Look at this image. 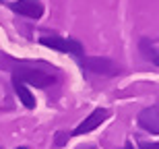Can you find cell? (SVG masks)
Returning <instances> with one entry per match:
<instances>
[{
	"mask_svg": "<svg viewBox=\"0 0 159 149\" xmlns=\"http://www.w3.org/2000/svg\"><path fill=\"white\" fill-rule=\"evenodd\" d=\"M12 81H19V83H29L35 85V87H48L56 81L54 75L43 71H37V68H31L27 64H19L15 71H12Z\"/></svg>",
	"mask_w": 159,
	"mask_h": 149,
	"instance_id": "cell-1",
	"label": "cell"
},
{
	"mask_svg": "<svg viewBox=\"0 0 159 149\" xmlns=\"http://www.w3.org/2000/svg\"><path fill=\"white\" fill-rule=\"evenodd\" d=\"M43 46L52 50H58V52H66L72 54V56H83V46L81 42L72 40V37H60V35H43L39 40Z\"/></svg>",
	"mask_w": 159,
	"mask_h": 149,
	"instance_id": "cell-2",
	"label": "cell"
},
{
	"mask_svg": "<svg viewBox=\"0 0 159 149\" xmlns=\"http://www.w3.org/2000/svg\"><path fill=\"white\" fill-rule=\"evenodd\" d=\"M107 116H110V112H107L106 108H95L93 112L89 114L87 118H85L81 124L72 131V135H75V137H81V135H87V133L95 131V128H97V126H99L101 122L107 118Z\"/></svg>",
	"mask_w": 159,
	"mask_h": 149,
	"instance_id": "cell-3",
	"label": "cell"
},
{
	"mask_svg": "<svg viewBox=\"0 0 159 149\" xmlns=\"http://www.w3.org/2000/svg\"><path fill=\"white\" fill-rule=\"evenodd\" d=\"M83 64L87 66L91 72H97V75H106V77H114V75H118V64L110 58H85L83 60Z\"/></svg>",
	"mask_w": 159,
	"mask_h": 149,
	"instance_id": "cell-4",
	"label": "cell"
},
{
	"mask_svg": "<svg viewBox=\"0 0 159 149\" xmlns=\"http://www.w3.org/2000/svg\"><path fill=\"white\" fill-rule=\"evenodd\" d=\"M136 120H139V126L141 128L153 133V135L159 133V108L157 106H149L145 110H141Z\"/></svg>",
	"mask_w": 159,
	"mask_h": 149,
	"instance_id": "cell-5",
	"label": "cell"
},
{
	"mask_svg": "<svg viewBox=\"0 0 159 149\" xmlns=\"http://www.w3.org/2000/svg\"><path fill=\"white\" fill-rule=\"evenodd\" d=\"M11 8L23 17H29V19H39L43 15V6H41L39 0H17L12 2Z\"/></svg>",
	"mask_w": 159,
	"mask_h": 149,
	"instance_id": "cell-6",
	"label": "cell"
},
{
	"mask_svg": "<svg viewBox=\"0 0 159 149\" xmlns=\"http://www.w3.org/2000/svg\"><path fill=\"white\" fill-rule=\"evenodd\" d=\"M12 85H15V93L19 95V100L23 101L25 108H35V97H33V93H31V91L25 87V83L12 81Z\"/></svg>",
	"mask_w": 159,
	"mask_h": 149,
	"instance_id": "cell-7",
	"label": "cell"
},
{
	"mask_svg": "<svg viewBox=\"0 0 159 149\" xmlns=\"http://www.w3.org/2000/svg\"><path fill=\"white\" fill-rule=\"evenodd\" d=\"M139 48H141V52L145 54V58L151 60L155 66L159 64V58H157V44L153 42V40H141L139 42Z\"/></svg>",
	"mask_w": 159,
	"mask_h": 149,
	"instance_id": "cell-8",
	"label": "cell"
},
{
	"mask_svg": "<svg viewBox=\"0 0 159 149\" xmlns=\"http://www.w3.org/2000/svg\"><path fill=\"white\" fill-rule=\"evenodd\" d=\"M66 137H68L66 133H58V135H56V145H58V147H62V145L66 143Z\"/></svg>",
	"mask_w": 159,
	"mask_h": 149,
	"instance_id": "cell-9",
	"label": "cell"
},
{
	"mask_svg": "<svg viewBox=\"0 0 159 149\" xmlns=\"http://www.w3.org/2000/svg\"><path fill=\"white\" fill-rule=\"evenodd\" d=\"M139 147L141 149H159V143H147V141H143Z\"/></svg>",
	"mask_w": 159,
	"mask_h": 149,
	"instance_id": "cell-10",
	"label": "cell"
},
{
	"mask_svg": "<svg viewBox=\"0 0 159 149\" xmlns=\"http://www.w3.org/2000/svg\"><path fill=\"white\" fill-rule=\"evenodd\" d=\"M122 149H134V147H132V143H130V141H126V145H124Z\"/></svg>",
	"mask_w": 159,
	"mask_h": 149,
	"instance_id": "cell-11",
	"label": "cell"
},
{
	"mask_svg": "<svg viewBox=\"0 0 159 149\" xmlns=\"http://www.w3.org/2000/svg\"><path fill=\"white\" fill-rule=\"evenodd\" d=\"M19 149H27V147H19Z\"/></svg>",
	"mask_w": 159,
	"mask_h": 149,
	"instance_id": "cell-12",
	"label": "cell"
},
{
	"mask_svg": "<svg viewBox=\"0 0 159 149\" xmlns=\"http://www.w3.org/2000/svg\"><path fill=\"white\" fill-rule=\"evenodd\" d=\"M85 149H87V147H85ZM89 149H93V147H89Z\"/></svg>",
	"mask_w": 159,
	"mask_h": 149,
	"instance_id": "cell-13",
	"label": "cell"
}]
</instances>
